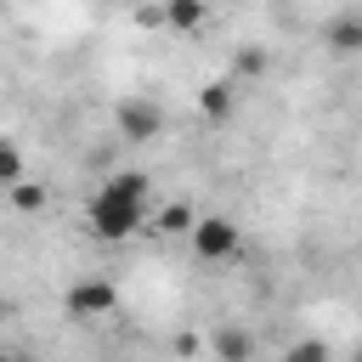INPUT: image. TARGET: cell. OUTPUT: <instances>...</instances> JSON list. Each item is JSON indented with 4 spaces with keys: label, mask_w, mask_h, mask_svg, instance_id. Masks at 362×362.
Listing matches in <instances>:
<instances>
[{
    "label": "cell",
    "mask_w": 362,
    "mask_h": 362,
    "mask_svg": "<svg viewBox=\"0 0 362 362\" xmlns=\"http://www.w3.org/2000/svg\"><path fill=\"white\" fill-rule=\"evenodd\" d=\"M192 221H198V209H192L187 198H175V204H164L158 215H147V226H153V232H164V238H181V232H192Z\"/></svg>",
    "instance_id": "52a82bcc"
},
{
    "label": "cell",
    "mask_w": 362,
    "mask_h": 362,
    "mask_svg": "<svg viewBox=\"0 0 362 362\" xmlns=\"http://www.w3.org/2000/svg\"><path fill=\"white\" fill-rule=\"evenodd\" d=\"M158 17H164V28H175V34H198L204 17H209V6H204V0H164Z\"/></svg>",
    "instance_id": "8992f818"
},
{
    "label": "cell",
    "mask_w": 362,
    "mask_h": 362,
    "mask_svg": "<svg viewBox=\"0 0 362 362\" xmlns=\"http://www.w3.org/2000/svg\"><path fill=\"white\" fill-rule=\"evenodd\" d=\"M85 226H90V238H102V243H124V238H136V232L147 226V198H119V192L96 187V198H90V209H85Z\"/></svg>",
    "instance_id": "6da1fadb"
},
{
    "label": "cell",
    "mask_w": 362,
    "mask_h": 362,
    "mask_svg": "<svg viewBox=\"0 0 362 362\" xmlns=\"http://www.w3.org/2000/svg\"><path fill=\"white\" fill-rule=\"evenodd\" d=\"M6 192H11V209H17V215H40V209H45V198H51V192H45V181H28V175H23V181H11Z\"/></svg>",
    "instance_id": "9c48e42d"
},
{
    "label": "cell",
    "mask_w": 362,
    "mask_h": 362,
    "mask_svg": "<svg viewBox=\"0 0 362 362\" xmlns=\"http://www.w3.org/2000/svg\"><path fill=\"white\" fill-rule=\"evenodd\" d=\"M175 356H198V339L192 334H175Z\"/></svg>",
    "instance_id": "5bb4252c"
},
{
    "label": "cell",
    "mask_w": 362,
    "mask_h": 362,
    "mask_svg": "<svg viewBox=\"0 0 362 362\" xmlns=\"http://www.w3.org/2000/svg\"><path fill=\"white\" fill-rule=\"evenodd\" d=\"M198 107H204V119H215V124L232 119V107H238V102H232V85H226V79H209V85L198 90Z\"/></svg>",
    "instance_id": "ba28073f"
},
{
    "label": "cell",
    "mask_w": 362,
    "mask_h": 362,
    "mask_svg": "<svg viewBox=\"0 0 362 362\" xmlns=\"http://www.w3.org/2000/svg\"><path fill=\"white\" fill-rule=\"evenodd\" d=\"M187 238H192V255H198L204 266H226V260L238 255V226H232L226 215H198Z\"/></svg>",
    "instance_id": "7a4b0ae2"
},
{
    "label": "cell",
    "mask_w": 362,
    "mask_h": 362,
    "mask_svg": "<svg viewBox=\"0 0 362 362\" xmlns=\"http://www.w3.org/2000/svg\"><path fill=\"white\" fill-rule=\"evenodd\" d=\"M283 362H334V345L328 339H294L283 351Z\"/></svg>",
    "instance_id": "8fae6325"
},
{
    "label": "cell",
    "mask_w": 362,
    "mask_h": 362,
    "mask_svg": "<svg viewBox=\"0 0 362 362\" xmlns=\"http://www.w3.org/2000/svg\"><path fill=\"white\" fill-rule=\"evenodd\" d=\"M0 362H34L28 351H11V345H0Z\"/></svg>",
    "instance_id": "9a60e30c"
},
{
    "label": "cell",
    "mask_w": 362,
    "mask_h": 362,
    "mask_svg": "<svg viewBox=\"0 0 362 362\" xmlns=\"http://www.w3.org/2000/svg\"><path fill=\"white\" fill-rule=\"evenodd\" d=\"M260 68H266V51H243L238 57V74H260Z\"/></svg>",
    "instance_id": "4fadbf2b"
},
{
    "label": "cell",
    "mask_w": 362,
    "mask_h": 362,
    "mask_svg": "<svg viewBox=\"0 0 362 362\" xmlns=\"http://www.w3.org/2000/svg\"><path fill=\"white\" fill-rule=\"evenodd\" d=\"M113 130H119L124 141H158V136H164V107H158L153 96H124V102L113 107Z\"/></svg>",
    "instance_id": "277c9868"
},
{
    "label": "cell",
    "mask_w": 362,
    "mask_h": 362,
    "mask_svg": "<svg viewBox=\"0 0 362 362\" xmlns=\"http://www.w3.org/2000/svg\"><path fill=\"white\" fill-rule=\"evenodd\" d=\"M209 351H215V362H255V334L249 328H215Z\"/></svg>",
    "instance_id": "5b68a950"
},
{
    "label": "cell",
    "mask_w": 362,
    "mask_h": 362,
    "mask_svg": "<svg viewBox=\"0 0 362 362\" xmlns=\"http://www.w3.org/2000/svg\"><path fill=\"white\" fill-rule=\"evenodd\" d=\"M11 181H23V153H17V141L0 136V187H11Z\"/></svg>",
    "instance_id": "7c38bea8"
},
{
    "label": "cell",
    "mask_w": 362,
    "mask_h": 362,
    "mask_svg": "<svg viewBox=\"0 0 362 362\" xmlns=\"http://www.w3.org/2000/svg\"><path fill=\"white\" fill-rule=\"evenodd\" d=\"M113 305H119V288H113L107 277H79V283H68V294H62V311H68L74 322L113 317Z\"/></svg>",
    "instance_id": "3957f363"
},
{
    "label": "cell",
    "mask_w": 362,
    "mask_h": 362,
    "mask_svg": "<svg viewBox=\"0 0 362 362\" xmlns=\"http://www.w3.org/2000/svg\"><path fill=\"white\" fill-rule=\"evenodd\" d=\"M328 51H334V57H356V51H362V23H356V17H339V23L328 28Z\"/></svg>",
    "instance_id": "30bf717a"
}]
</instances>
